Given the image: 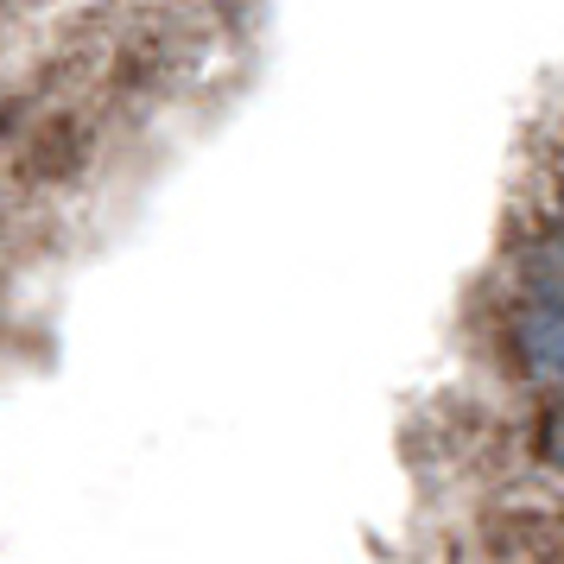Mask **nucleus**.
<instances>
[{
    "label": "nucleus",
    "instance_id": "obj_1",
    "mask_svg": "<svg viewBox=\"0 0 564 564\" xmlns=\"http://www.w3.org/2000/svg\"><path fill=\"white\" fill-rule=\"evenodd\" d=\"M513 349H520V368L539 375V381L564 375V292L533 285L513 305Z\"/></svg>",
    "mask_w": 564,
    "mask_h": 564
}]
</instances>
